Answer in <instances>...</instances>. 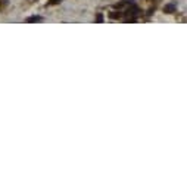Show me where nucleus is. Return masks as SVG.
<instances>
[{
    "label": "nucleus",
    "mask_w": 187,
    "mask_h": 187,
    "mask_svg": "<svg viewBox=\"0 0 187 187\" xmlns=\"http://www.w3.org/2000/svg\"><path fill=\"white\" fill-rule=\"evenodd\" d=\"M175 9H177V6H175L174 3H170V5H167V6L164 8V10H165L167 13H174V12H175Z\"/></svg>",
    "instance_id": "1"
},
{
    "label": "nucleus",
    "mask_w": 187,
    "mask_h": 187,
    "mask_svg": "<svg viewBox=\"0 0 187 187\" xmlns=\"http://www.w3.org/2000/svg\"><path fill=\"white\" fill-rule=\"evenodd\" d=\"M138 12H140V10H138L137 8H134V6H133L131 9H128L127 12H125V15H128V16H131V15H133V16H134V15H138Z\"/></svg>",
    "instance_id": "2"
},
{
    "label": "nucleus",
    "mask_w": 187,
    "mask_h": 187,
    "mask_svg": "<svg viewBox=\"0 0 187 187\" xmlns=\"http://www.w3.org/2000/svg\"><path fill=\"white\" fill-rule=\"evenodd\" d=\"M40 19H41L40 16H31V18H28V19H27V22H38Z\"/></svg>",
    "instance_id": "3"
},
{
    "label": "nucleus",
    "mask_w": 187,
    "mask_h": 187,
    "mask_svg": "<svg viewBox=\"0 0 187 187\" xmlns=\"http://www.w3.org/2000/svg\"><path fill=\"white\" fill-rule=\"evenodd\" d=\"M121 16V13H118V12H112L111 13V18H119Z\"/></svg>",
    "instance_id": "4"
},
{
    "label": "nucleus",
    "mask_w": 187,
    "mask_h": 187,
    "mask_svg": "<svg viewBox=\"0 0 187 187\" xmlns=\"http://www.w3.org/2000/svg\"><path fill=\"white\" fill-rule=\"evenodd\" d=\"M60 0H49V3H50V5H56V3H59Z\"/></svg>",
    "instance_id": "5"
},
{
    "label": "nucleus",
    "mask_w": 187,
    "mask_h": 187,
    "mask_svg": "<svg viewBox=\"0 0 187 187\" xmlns=\"http://www.w3.org/2000/svg\"><path fill=\"white\" fill-rule=\"evenodd\" d=\"M96 19H97V22H102V21H103V16H102V15H97V18H96Z\"/></svg>",
    "instance_id": "6"
}]
</instances>
